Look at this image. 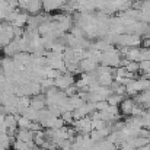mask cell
Returning a JSON list of instances; mask_svg holds the SVG:
<instances>
[{
    "mask_svg": "<svg viewBox=\"0 0 150 150\" xmlns=\"http://www.w3.org/2000/svg\"><path fill=\"white\" fill-rule=\"evenodd\" d=\"M73 85H76V80H74V77H73V74H70V73H63L60 77H57L55 80H54V86L57 88V89H60V91H66V89H69L70 86H73Z\"/></svg>",
    "mask_w": 150,
    "mask_h": 150,
    "instance_id": "obj_1",
    "label": "cell"
},
{
    "mask_svg": "<svg viewBox=\"0 0 150 150\" xmlns=\"http://www.w3.org/2000/svg\"><path fill=\"white\" fill-rule=\"evenodd\" d=\"M44 6V1L42 0H29L28 3V7H26V12L28 13H38Z\"/></svg>",
    "mask_w": 150,
    "mask_h": 150,
    "instance_id": "obj_7",
    "label": "cell"
},
{
    "mask_svg": "<svg viewBox=\"0 0 150 150\" xmlns=\"http://www.w3.org/2000/svg\"><path fill=\"white\" fill-rule=\"evenodd\" d=\"M34 139H35V134L26 128H19L18 133H16V140L19 142H23V143H34Z\"/></svg>",
    "mask_w": 150,
    "mask_h": 150,
    "instance_id": "obj_5",
    "label": "cell"
},
{
    "mask_svg": "<svg viewBox=\"0 0 150 150\" xmlns=\"http://www.w3.org/2000/svg\"><path fill=\"white\" fill-rule=\"evenodd\" d=\"M125 69L130 71V73H137V71H140V63H137V61H128L127 63V66H125Z\"/></svg>",
    "mask_w": 150,
    "mask_h": 150,
    "instance_id": "obj_10",
    "label": "cell"
},
{
    "mask_svg": "<svg viewBox=\"0 0 150 150\" xmlns=\"http://www.w3.org/2000/svg\"><path fill=\"white\" fill-rule=\"evenodd\" d=\"M122 100H124V96L117 95V93H112L111 96H108L106 102H108V105H111V106H120Z\"/></svg>",
    "mask_w": 150,
    "mask_h": 150,
    "instance_id": "obj_8",
    "label": "cell"
},
{
    "mask_svg": "<svg viewBox=\"0 0 150 150\" xmlns=\"http://www.w3.org/2000/svg\"><path fill=\"white\" fill-rule=\"evenodd\" d=\"M61 120L66 122V124H73L76 120H74V115H73V111H66L61 114Z\"/></svg>",
    "mask_w": 150,
    "mask_h": 150,
    "instance_id": "obj_9",
    "label": "cell"
},
{
    "mask_svg": "<svg viewBox=\"0 0 150 150\" xmlns=\"http://www.w3.org/2000/svg\"><path fill=\"white\" fill-rule=\"evenodd\" d=\"M140 71H143L144 74L150 71V61H140Z\"/></svg>",
    "mask_w": 150,
    "mask_h": 150,
    "instance_id": "obj_13",
    "label": "cell"
},
{
    "mask_svg": "<svg viewBox=\"0 0 150 150\" xmlns=\"http://www.w3.org/2000/svg\"><path fill=\"white\" fill-rule=\"evenodd\" d=\"M92 120V118H91ZM108 125V122H105V121H102V120H92V128L93 130H102V128H105Z\"/></svg>",
    "mask_w": 150,
    "mask_h": 150,
    "instance_id": "obj_11",
    "label": "cell"
},
{
    "mask_svg": "<svg viewBox=\"0 0 150 150\" xmlns=\"http://www.w3.org/2000/svg\"><path fill=\"white\" fill-rule=\"evenodd\" d=\"M136 100L131 99V98H124V100L121 102V105H120V111H121V114H124V115H133V111H134V108H136Z\"/></svg>",
    "mask_w": 150,
    "mask_h": 150,
    "instance_id": "obj_4",
    "label": "cell"
},
{
    "mask_svg": "<svg viewBox=\"0 0 150 150\" xmlns=\"http://www.w3.org/2000/svg\"><path fill=\"white\" fill-rule=\"evenodd\" d=\"M31 122H32V121H29L28 118H25V117H22V115L18 118V127H19V128H26V130H28V127H29Z\"/></svg>",
    "mask_w": 150,
    "mask_h": 150,
    "instance_id": "obj_12",
    "label": "cell"
},
{
    "mask_svg": "<svg viewBox=\"0 0 150 150\" xmlns=\"http://www.w3.org/2000/svg\"><path fill=\"white\" fill-rule=\"evenodd\" d=\"M73 128H74L76 131H79L80 134H91V133L93 131L91 117H85V118L76 120V121L73 122Z\"/></svg>",
    "mask_w": 150,
    "mask_h": 150,
    "instance_id": "obj_2",
    "label": "cell"
},
{
    "mask_svg": "<svg viewBox=\"0 0 150 150\" xmlns=\"http://www.w3.org/2000/svg\"><path fill=\"white\" fill-rule=\"evenodd\" d=\"M31 108H34L35 111L45 109V108H47V100H45V96H42V95H35V96L31 99Z\"/></svg>",
    "mask_w": 150,
    "mask_h": 150,
    "instance_id": "obj_6",
    "label": "cell"
},
{
    "mask_svg": "<svg viewBox=\"0 0 150 150\" xmlns=\"http://www.w3.org/2000/svg\"><path fill=\"white\" fill-rule=\"evenodd\" d=\"M79 66H80V70H82L83 73H95L96 69H98V61H95V60L86 57V58H83V60L80 61Z\"/></svg>",
    "mask_w": 150,
    "mask_h": 150,
    "instance_id": "obj_3",
    "label": "cell"
}]
</instances>
